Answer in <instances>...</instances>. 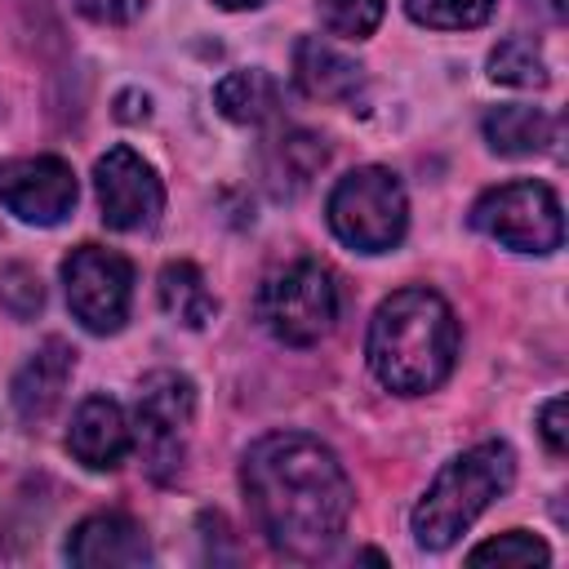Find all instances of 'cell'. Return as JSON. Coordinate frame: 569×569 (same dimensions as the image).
Listing matches in <instances>:
<instances>
[{
  "instance_id": "cell-25",
  "label": "cell",
  "mask_w": 569,
  "mask_h": 569,
  "mask_svg": "<svg viewBox=\"0 0 569 569\" xmlns=\"http://www.w3.org/2000/svg\"><path fill=\"white\" fill-rule=\"evenodd\" d=\"M89 22H102V27H124V22H133L142 9H147V0H71Z\"/></svg>"
},
{
  "instance_id": "cell-9",
  "label": "cell",
  "mask_w": 569,
  "mask_h": 569,
  "mask_svg": "<svg viewBox=\"0 0 569 569\" xmlns=\"http://www.w3.org/2000/svg\"><path fill=\"white\" fill-rule=\"evenodd\" d=\"M93 191H98L102 222L111 231H147L164 209V187L151 160H142L133 147H111L107 156H98Z\"/></svg>"
},
{
  "instance_id": "cell-12",
  "label": "cell",
  "mask_w": 569,
  "mask_h": 569,
  "mask_svg": "<svg viewBox=\"0 0 569 569\" xmlns=\"http://www.w3.org/2000/svg\"><path fill=\"white\" fill-rule=\"evenodd\" d=\"M67 560L80 569H133L151 560L142 525L124 511H93L67 538Z\"/></svg>"
},
{
  "instance_id": "cell-11",
  "label": "cell",
  "mask_w": 569,
  "mask_h": 569,
  "mask_svg": "<svg viewBox=\"0 0 569 569\" xmlns=\"http://www.w3.org/2000/svg\"><path fill=\"white\" fill-rule=\"evenodd\" d=\"M67 453L89 471H116L133 453V422L111 396H89L71 413Z\"/></svg>"
},
{
  "instance_id": "cell-26",
  "label": "cell",
  "mask_w": 569,
  "mask_h": 569,
  "mask_svg": "<svg viewBox=\"0 0 569 569\" xmlns=\"http://www.w3.org/2000/svg\"><path fill=\"white\" fill-rule=\"evenodd\" d=\"M138 102H147V93L138 98L133 89H124L120 93V120H147V111H138Z\"/></svg>"
},
{
  "instance_id": "cell-22",
  "label": "cell",
  "mask_w": 569,
  "mask_h": 569,
  "mask_svg": "<svg viewBox=\"0 0 569 569\" xmlns=\"http://www.w3.org/2000/svg\"><path fill=\"white\" fill-rule=\"evenodd\" d=\"M405 9L431 31H467L493 13V0H405Z\"/></svg>"
},
{
  "instance_id": "cell-10",
  "label": "cell",
  "mask_w": 569,
  "mask_h": 569,
  "mask_svg": "<svg viewBox=\"0 0 569 569\" xmlns=\"http://www.w3.org/2000/svg\"><path fill=\"white\" fill-rule=\"evenodd\" d=\"M76 173L62 156H18L0 160V204L31 222V227H58L76 209Z\"/></svg>"
},
{
  "instance_id": "cell-13",
  "label": "cell",
  "mask_w": 569,
  "mask_h": 569,
  "mask_svg": "<svg viewBox=\"0 0 569 569\" xmlns=\"http://www.w3.org/2000/svg\"><path fill=\"white\" fill-rule=\"evenodd\" d=\"M71 369H76V351L71 342L62 338H44L27 365L13 373V387H9V400H13V413L27 422V427H40L53 418V409L62 405V391L71 382Z\"/></svg>"
},
{
  "instance_id": "cell-2",
  "label": "cell",
  "mask_w": 569,
  "mask_h": 569,
  "mask_svg": "<svg viewBox=\"0 0 569 569\" xmlns=\"http://www.w3.org/2000/svg\"><path fill=\"white\" fill-rule=\"evenodd\" d=\"M365 356L373 378L396 396L436 391L458 360V320L453 307L427 289L409 284L378 302L365 338Z\"/></svg>"
},
{
  "instance_id": "cell-23",
  "label": "cell",
  "mask_w": 569,
  "mask_h": 569,
  "mask_svg": "<svg viewBox=\"0 0 569 569\" xmlns=\"http://www.w3.org/2000/svg\"><path fill=\"white\" fill-rule=\"evenodd\" d=\"M0 302H4V311H13L18 320L36 316V311H40V302H44V289H40L36 271H31V267H22V262L4 267V271H0Z\"/></svg>"
},
{
  "instance_id": "cell-7",
  "label": "cell",
  "mask_w": 569,
  "mask_h": 569,
  "mask_svg": "<svg viewBox=\"0 0 569 569\" xmlns=\"http://www.w3.org/2000/svg\"><path fill=\"white\" fill-rule=\"evenodd\" d=\"M471 227L516 253H551L565 240V213L547 182L520 178L489 187L471 204Z\"/></svg>"
},
{
  "instance_id": "cell-4",
  "label": "cell",
  "mask_w": 569,
  "mask_h": 569,
  "mask_svg": "<svg viewBox=\"0 0 569 569\" xmlns=\"http://www.w3.org/2000/svg\"><path fill=\"white\" fill-rule=\"evenodd\" d=\"M329 227L356 253H387L405 240L409 227V196L400 178L382 164H360L329 191Z\"/></svg>"
},
{
  "instance_id": "cell-27",
  "label": "cell",
  "mask_w": 569,
  "mask_h": 569,
  "mask_svg": "<svg viewBox=\"0 0 569 569\" xmlns=\"http://www.w3.org/2000/svg\"><path fill=\"white\" fill-rule=\"evenodd\" d=\"M218 9H231V13H240V9H258L262 0H213Z\"/></svg>"
},
{
  "instance_id": "cell-14",
  "label": "cell",
  "mask_w": 569,
  "mask_h": 569,
  "mask_svg": "<svg viewBox=\"0 0 569 569\" xmlns=\"http://www.w3.org/2000/svg\"><path fill=\"white\" fill-rule=\"evenodd\" d=\"M293 84L307 98L320 102H342L365 84V67L356 58H347L342 49H333L320 36H302L293 44Z\"/></svg>"
},
{
  "instance_id": "cell-18",
  "label": "cell",
  "mask_w": 569,
  "mask_h": 569,
  "mask_svg": "<svg viewBox=\"0 0 569 569\" xmlns=\"http://www.w3.org/2000/svg\"><path fill=\"white\" fill-rule=\"evenodd\" d=\"M156 293H160L164 316L182 329H204L218 316V298H213V289L196 262H164Z\"/></svg>"
},
{
  "instance_id": "cell-24",
  "label": "cell",
  "mask_w": 569,
  "mask_h": 569,
  "mask_svg": "<svg viewBox=\"0 0 569 569\" xmlns=\"http://www.w3.org/2000/svg\"><path fill=\"white\" fill-rule=\"evenodd\" d=\"M565 413H569L565 396H551V400L538 409V436H542V445H547L556 458L569 449V422H565Z\"/></svg>"
},
{
  "instance_id": "cell-8",
  "label": "cell",
  "mask_w": 569,
  "mask_h": 569,
  "mask_svg": "<svg viewBox=\"0 0 569 569\" xmlns=\"http://www.w3.org/2000/svg\"><path fill=\"white\" fill-rule=\"evenodd\" d=\"M62 289L71 316L89 333H120L133 302V267L116 249L80 244L62 262Z\"/></svg>"
},
{
  "instance_id": "cell-20",
  "label": "cell",
  "mask_w": 569,
  "mask_h": 569,
  "mask_svg": "<svg viewBox=\"0 0 569 569\" xmlns=\"http://www.w3.org/2000/svg\"><path fill=\"white\" fill-rule=\"evenodd\" d=\"M320 13V27L329 36H342V40H365L378 31L382 13H387V0H320L316 4Z\"/></svg>"
},
{
  "instance_id": "cell-16",
  "label": "cell",
  "mask_w": 569,
  "mask_h": 569,
  "mask_svg": "<svg viewBox=\"0 0 569 569\" xmlns=\"http://www.w3.org/2000/svg\"><path fill=\"white\" fill-rule=\"evenodd\" d=\"M480 133L489 142V151L498 156H538L551 147L556 138V120L542 111V107H525V102H507V107H493L485 111L480 120Z\"/></svg>"
},
{
  "instance_id": "cell-5",
  "label": "cell",
  "mask_w": 569,
  "mask_h": 569,
  "mask_svg": "<svg viewBox=\"0 0 569 569\" xmlns=\"http://www.w3.org/2000/svg\"><path fill=\"white\" fill-rule=\"evenodd\" d=\"M338 280L329 267L298 258L271 271L258 289V320L284 347H316L338 325Z\"/></svg>"
},
{
  "instance_id": "cell-19",
  "label": "cell",
  "mask_w": 569,
  "mask_h": 569,
  "mask_svg": "<svg viewBox=\"0 0 569 569\" xmlns=\"http://www.w3.org/2000/svg\"><path fill=\"white\" fill-rule=\"evenodd\" d=\"M489 80L511 89H542L547 84V58L529 36H511L489 53Z\"/></svg>"
},
{
  "instance_id": "cell-21",
  "label": "cell",
  "mask_w": 569,
  "mask_h": 569,
  "mask_svg": "<svg viewBox=\"0 0 569 569\" xmlns=\"http://www.w3.org/2000/svg\"><path fill=\"white\" fill-rule=\"evenodd\" d=\"M471 565H551V547L533 538L529 529H507L480 547L467 551Z\"/></svg>"
},
{
  "instance_id": "cell-17",
  "label": "cell",
  "mask_w": 569,
  "mask_h": 569,
  "mask_svg": "<svg viewBox=\"0 0 569 569\" xmlns=\"http://www.w3.org/2000/svg\"><path fill=\"white\" fill-rule=\"evenodd\" d=\"M213 107L231 124H267L280 116V84L262 67H240L213 84Z\"/></svg>"
},
{
  "instance_id": "cell-3",
  "label": "cell",
  "mask_w": 569,
  "mask_h": 569,
  "mask_svg": "<svg viewBox=\"0 0 569 569\" xmlns=\"http://www.w3.org/2000/svg\"><path fill=\"white\" fill-rule=\"evenodd\" d=\"M511 480H516V453L507 440H485V445L462 449L458 458H449L436 471V480L418 498V507L409 516L413 542L422 551L453 547L476 525V516L511 489Z\"/></svg>"
},
{
  "instance_id": "cell-15",
  "label": "cell",
  "mask_w": 569,
  "mask_h": 569,
  "mask_svg": "<svg viewBox=\"0 0 569 569\" xmlns=\"http://www.w3.org/2000/svg\"><path fill=\"white\" fill-rule=\"evenodd\" d=\"M325 160H329V147H325L320 133L280 129L262 147V178H267L271 196H298V191L311 187V178L325 169Z\"/></svg>"
},
{
  "instance_id": "cell-6",
  "label": "cell",
  "mask_w": 569,
  "mask_h": 569,
  "mask_svg": "<svg viewBox=\"0 0 569 569\" xmlns=\"http://www.w3.org/2000/svg\"><path fill=\"white\" fill-rule=\"evenodd\" d=\"M191 422H196V382L178 369H151L138 382V405H133V449L151 480L169 485L182 471Z\"/></svg>"
},
{
  "instance_id": "cell-1",
  "label": "cell",
  "mask_w": 569,
  "mask_h": 569,
  "mask_svg": "<svg viewBox=\"0 0 569 569\" xmlns=\"http://www.w3.org/2000/svg\"><path fill=\"white\" fill-rule=\"evenodd\" d=\"M240 489L262 538L293 560H320L342 538L356 502L338 453L302 431L253 440L240 458Z\"/></svg>"
}]
</instances>
